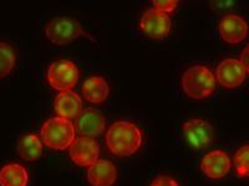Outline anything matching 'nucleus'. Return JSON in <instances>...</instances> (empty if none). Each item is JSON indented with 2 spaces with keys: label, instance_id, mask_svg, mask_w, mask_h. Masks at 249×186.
Returning <instances> with one entry per match:
<instances>
[{
  "label": "nucleus",
  "instance_id": "1",
  "mask_svg": "<svg viewBox=\"0 0 249 186\" xmlns=\"http://www.w3.org/2000/svg\"><path fill=\"white\" fill-rule=\"evenodd\" d=\"M106 144L112 154L121 158L131 156L142 147V132L131 122H115L106 133Z\"/></svg>",
  "mask_w": 249,
  "mask_h": 186
},
{
  "label": "nucleus",
  "instance_id": "2",
  "mask_svg": "<svg viewBox=\"0 0 249 186\" xmlns=\"http://www.w3.org/2000/svg\"><path fill=\"white\" fill-rule=\"evenodd\" d=\"M182 88L190 98L204 99L215 90V77L210 68L201 65L190 67L182 76Z\"/></svg>",
  "mask_w": 249,
  "mask_h": 186
},
{
  "label": "nucleus",
  "instance_id": "3",
  "mask_svg": "<svg viewBox=\"0 0 249 186\" xmlns=\"http://www.w3.org/2000/svg\"><path fill=\"white\" fill-rule=\"evenodd\" d=\"M41 138L44 144L50 149H68L75 140L74 124L61 117L48 119L41 127Z\"/></svg>",
  "mask_w": 249,
  "mask_h": 186
},
{
  "label": "nucleus",
  "instance_id": "4",
  "mask_svg": "<svg viewBox=\"0 0 249 186\" xmlns=\"http://www.w3.org/2000/svg\"><path fill=\"white\" fill-rule=\"evenodd\" d=\"M45 35L49 41L55 45H68L80 37L96 41L91 35L85 32L79 21L69 16H60L51 20L46 25Z\"/></svg>",
  "mask_w": 249,
  "mask_h": 186
},
{
  "label": "nucleus",
  "instance_id": "5",
  "mask_svg": "<svg viewBox=\"0 0 249 186\" xmlns=\"http://www.w3.org/2000/svg\"><path fill=\"white\" fill-rule=\"evenodd\" d=\"M48 82L59 92L70 91L76 86L80 72L77 66L70 60H57L48 68Z\"/></svg>",
  "mask_w": 249,
  "mask_h": 186
},
{
  "label": "nucleus",
  "instance_id": "6",
  "mask_svg": "<svg viewBox=\"0 0 249 186\" xmlns=\"http://www.w3.org/2000/svg\"><path fill=\"white\" fill-rule=\"evenodd\" d=\"M183 136L187 144L195 150H204L212 145L214 139V132L211 125L204 119L192 118L183 123Z\"/></svg>",
  "mask_w": 249,
  "mask_h": 186
},
{
  "label": "nucleus",
  "instance_id": "7",
  "mask_svg": "<svg viewBox=\"0 0 249 186\" xmlns=\"http://www.w3.org/2000/svg\"><path fill=\"white\" fill-rule=\"evenodd\" d=\"M172 23L170 15L159 12L156 9H148L140 20V29L152 40H163L170 35Z\"/></svg>",
  "mask_w": 249,
  "mask_h": 186
},
{
  "label": "nucleus",
  "instance_id": "8",
  "mask_svg": "<svg viewBox=\"0 0 249 186\" xmlns=\"http://www.w3.org/2000/svg\"><path fill=\"white\" fill-rule=\"evenodd\" d=\"M248 70L237 59H226L217 66L215 79L224 88L233 90L242 85Z\"/></svg>",
  "mask_w": 249,
  "mask_h": 186
},
{
  "label": "nucleus",
  "instance_id": "9",
  "mask_svg": "<svg viewBox=\"0 0 249 186\" xmlns=\"http://www.w3.org/2000/svg\"><path fill=\"white\" fill-rule=\"evenodd\" d=\"M70 158L79 167H90L100 156V147L92 138H75L70 145Z\"/></svg>",
  "mask_w": 249,
  "mask_h": 186
},
{
  "label": "nucleus",
  "instance_id": "10",
  "mask_svg": "<svg viewBox=\"0 0 249 186\" xmlns=\"http://www.w3.org/2000/svg\"><path fill=\"white\" fill-rule=\"evenodd\" d=\"M232 169V161L230 155L223 150H213L206 154L201 161V170L207 178L218 179L224 178Z\"/></svg>",
  "mask_w": 249,
  "mask_h": 186
},
{
  "label": "nucleus",
  "instance_id": "11",
  "mask_svg": "<svg viewBox=\"0 0 249 186\" xmlns=\"http://www.w3.org/2000/svg\"><path fill=\"white\" fill-rule=\"evenodd\" d=\"M106 127V118L95 108H86L77 116L76 130L82 137L92 138L101 136Z\"/></svg>",
  "mask_w": 249,
  "mask_h": 186
},
{
  "label": "nucleus",
  "instance_id": "12",
  "mask_svg": "<svg viewBox=\"0 0 249 186\" xmlns=\"http://www.w3.org/2000/svg\"><path fill=\"white\" fill-rule=\"evenodd\" d=\"M218 31L226 43L239 44L247 39L248 25L239 15H227L219 21Z\"/></svg>",
  "mask_w": 249,
  "mask_h": 186
},
{
  "label": "nucleus",
  "instance_id": "13",
  "mask_svg": "<svg viewBox=\"0 0 249 186\" xmlns=\"http://www.w3.org/2000/svg\"><path fill=\"white\" fill-rule=\"evenodd\" d=\"M116 179V167L108 160L99 159L88 168V181L92 186H112Z\"/></svg>",
  "mask_w": 249,
  "mask_h": 186
},
{
  "label": "nucleus",
  "instance_id": "14",
  "mask_svg": "<svg viewBox=\"0 0 249 186\" xmlns=\"http://www.w3.org/2000/svg\"><path fill=\"white\" fill-rule=\"evenodd\" d=\"M55 112L57 117L65 119L76 118L81 113L82 101L80 96L72 90L60 92L55 98Z\"/></svg>",
  "mask_w": 249,
  "mask_h": 186
},
{
  "label": "nucleus",
  "instance_id": "15",
  "mask_svg": "<svg viewBox=\"0 0 249 186\" xmlns=\"http://www.w3.org/2000/svg\"><path fill=\"white\" fill-rule=\"evenodd\" d=\"M110 93V86L107 81L101 76L89 77L82 85V94L90 103H102L105 102Z\"/></svg>",
  "mask_w": 249,
  "mask_h": 186
},
{
  "label": "nucleus",
  "instance_id": "16",
  "mask_svg": "<svg viewBox=\"0 0 249 186\" xmlns=\"http://www.w3.org/2000/svg\"><path fill=\"white\" fill-rule=\"evenodd\" d=\"M28 171L20 164H6L0 169V186H28Z\"/></svg>",
  "mask_w": 249,
  "mask_h": 186
},
{
  "label": "nucleus",
  "instance_id": "17",
  "mask_svg": "<svg viewBox=\"0 0 249 186\" xmlns=\"http://www.w3.org/2000/svg\"><path fill=\"white\" fill-rule=\"evenodd\" d=\"M18 154L25 161L39 160L43 155V143L35 134H26L18 140Z\"/></svg>",
  "mask_w": 249,
  "mask_h": 186
},
{
  "label": "nucleus",
  "instance_id": "18",
  "mask_svg": "<svg viewBox=\"0 0 249 186\" xmlns=\"http://www.w3.org/2000/svg\"><path fill=\"white\" fill-rule=\"evenodd\" d=\"M15 66V54L12 46L0 43V78H4L13 71Z\"/></svg>",
  "mask_w": 249,
  "mask_h": 186
},
{
  "label": "nucleus",
  "instance_id": "19",
  "mask_svg": "<svg viewBox=\"0 0 249 186\" xmlns=\"http://www.w3.org/2000/svg\"><path fill=\"white\" fill-rule=\"evenodd\" d=\"M248 156H249V147L243 145L241 149L238 150L234 155V167L237 174L241 178H246L248 175L249 167H248Z\"/></svg>",
  "mask_w": 249,
  "mask_h": 186
},
{
  "label": "nucleus",
  "instance_id": "20",
  "mask_svg": "<svg viewBox=\"0 0 249 186\" xmlns=\"http://www.w3.org/2000/svg\"><path fill=\"white\" fill-rule=\"evenodd\" d=\"M178 5L177 0H160V1H153V9L159 10V12L164 13V14H170V13L175 12L176 8Z\"/></svg>",
  "mask_w": 249,
  "mask_h": 186
},
{
  "label": "nucleus",
  "instance_id": "21",
  "mask_svg": "<svg viewBox=\"0 0 249 186\" xmlns=\"http://www.w3.org/2000/svg\"><path fill=\"white\" fill-rule=\"evenodd\" d=\"M150 186H179L178 183L167 175H159L152 180Z\"/></svg>",
  "mask_w": 249,
  "mask_h": 186
},
{
  "label": "nucleus",
  "instance_id": "22",
  "mask_svg": "<svg viewBox=\"0 0 249 186\" xmlns=\"http://www.w3.org/2000/svg\"><path fill=\"white\" fill-rule=\"evenodd\" d=\"M248 54H249V47H248V46H247V47L244 48V50H243V52H242L241 59H239V62H241L242 65H243L244 67L247 68V70H248V68H249V63H248Z\"/></svg>",
  "mask_w": 249,
  "mask_h": 186
}]
</instances>
